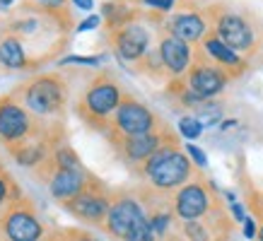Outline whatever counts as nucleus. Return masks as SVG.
<instances>
[{"instance_id":"1","label":"nucleus","mask_w":263,"mask_h":241,"mask_svg":"<svg viewBox=\"0 0 263 241\" xmlns=\"http://www.w3.org/2000/svg\"><path fill=\"white\" fill-rule=\"evenodd\" d=\"M143 174L150 178V184L160 191H169L176 186H183L193 174V164L174 143H164L143 164Z\"/></svg>"},{"instance_id":"2","label":"nucleus","mask_w":263,"mask_h":241,"mask_svg":"<svg viewBox=\"0 0 263 241\" xmlns=\"http://www.w3.org/2000/svg\"><path fill=\"white\" fill-rule=\"evenodd\" d=\"M65 94H68L65 82L53 75H39L24 87V102L39 116H48V113H56L58 109H63Z\"/></svg>"},{"instance_id":"3","label":"nucleus","mask_w":263,"mask_h":241,"mask_svg":"<svg viewBox=\"0 0 263 241\" xmlns=\"http://www.w3.org/2000/svg\"><path fill=\"white\" fill-rule=\"evenodd\" d=\"M121 102H123V94H121L119 85L109 77H97L82 96V111L85 116L106 120L111 113H116Z\"/></svg>"},{"instance_id":"4","label":"nucleus","mask_w":263,"mask_h":241,"mask_svg":"<svg viewBox=\"0 0 263 241\" xmlns=\"http://www.w3.org/2000/svg\"><path fill=\"white\" fill-rule=\"evenodd\" d=\"M155 116L147 106L140 102L123 96L121 106L114 113V126L119 130V135H143V133H152L155 130Z\"/></svg>"},{"instance_id":"5","label":"nucleus","mask_w":263,"mask_h":241,"mask_svg":"<svg viewBox=\"0 0 263 241\" xmlns=\"http://www.w3.org/2000/svg\"><path fill=\"white\" fill-rule=\"evenodd\" d=\"M65 208L70 210V215H75L78 219L87 222V225H102V222H106L111 203H109V198L102 191L87 186L80 195H75L72 200L65 203Z\"/></svg>"},{"instance_id":"6","label":"nucleus","mask_w":263,"mask_h":241,"mask_svg":"<svg viewBox=\"0 0 263 241\" xmlns=\"http://www.w3.org/2000/svg\"><path fill=\"white\" fill-rule=\"evenodd\" d=\"M227 85V72L217 63H208V61H198L191 65L189 70V89H193L200 99H213L224 89Z\"/></svg>"},{"instance_id":"7","label":"nucleus","mask_w":263,"mask_h":241,"mask_svg":"<svg viewBox=\"0 0 263 241\" xmlns=\"http://www.w3.org/2000/svg\"><path fill=\"white\" fill-rule=\"evenodd\" d=\"M3 234L8 241H41L44 225L27 208H12L3 217Z\"/></svg>"},{"instance_id":"8","label":"nucleus","mask_w":263,"mask_h":241,"mask_svg":"<svg viewBox=\"0 0 263 241\" xmlns=\"http://www.w3.org/2000/svg\"><path fill=\"white\" fill-rule=\"evenodd\" d=\"M210 210V195H208L205 186L193 181V184L181 186V191L174 198V215L183 222H193V219H203Z\"/></svg>"},{"instance_id":"9","label":"nucleus","mask_w":263,"mask_h":241,"mask_svg":"<svg viewBox=\"0 0 263 241\" xmlns=\"http://www.w3.org/2000/svg\"><path fill=\"white\" fill-rule=\"evenodd\" d=\"M32 130V120L29 113L17 104L15 99H3L0 102V137L8 145L22 143Z\"/></svg>"},{"instance_id":"10","label":"nucleus","mask_w":263,"mask_h":241,"mask_svg":"<svg viewBox=\"0 0 263 241\" xmlns=\"http://www.w3.org/2000/svg\"><path fill=\"white\" fill-rule=\"evenodd\" d=\"M145 215L143 205L133 198H119L111 203V210L106 215V232L116 236V239H126V234L133 229V225H138Z\"/></svg>"},{"instance_id":"11","label":"nucleus","mask_w":263,"mask_h":241,"mask_svg":"<svg viewBox=\"0 0 263 241\" xmlns=\"http://www.w3.org/2000/svg\"><path fill=\"white\" fill-rule=\"evenodd\" d=\"M215 34L220 36V41H224L232 51H251L256 44L254 29L249 27V22L244 17L234 15V12H224L217 19Z\"/></svg>"},{"instance_id":"12","label":"nucleus","mask_w":263,"mask_h":241,"mask_svg":"<svg viewBox=\"0 0 263 241\" xmlns=\"http://www.w3.org/2000/svg\"><path fill=\"white\" fill-rule=\"evenodd\" d=\"M147 46H150V34L136 22L121 24L119 32L114 34V48L123 61H140L147 53Z\"/></svg>"},{"instance_id":"13","label":"nucleus","mask_w":263,"mask_h":241,"mask_svg":"<svg viewBox=\"0 0 263 241\" xmlns=\"http://www.w3.org/2000/svg\"><path fill=\"white\" fill-rule=\"evenodd\" d=\"M162 145H164V137L152 130V133H143V135H121L119 150L128 164H145Z\"/></svg>"},{"instance_id":"14","label":"nucleus","mask_w":263,"mask_h":241,"mask_svg":"<svg viewBox=\"0 0 263 241\" xmlns=\"http://www.w3.org/2000/svg\"><path fill=\"white\" fill-rule=\"evenodd\" d=\"M87 188V174L85 169H58L53 171V176L48 181V191L51 195L61 203L72 200L75 195H80Z\"/></svg>"},{"instance_id":"15","label":"nucleus","mask_w":263,"mask_h":241,"mask_svg":"<svg viewBox=\"0 0 263 241\" xmlns=\"http://www.w3.org/2000/svg\"><path fill=\"white\" fill-rule=\"evenodd\" d=\"M160 56H162V63L167 68L172 75H181L183 70H189V65H191V46L186 44V41L176 39V36H164L160 44Z\"/></svg>"},{"instance_id":"16","label":"nucleus","mask_w":263,"mask_h":241,"mask_svg":"<svg viewBox=\"0 0 263 241\" xmlns=\"http://www.w3.org/2000/svg\"><path fill=\"white\" fill-rule=\"evenodd\" d=\"M169 32L176 39L193 44V41L205 39V19L196 12H181V15H174L169 19Z\"/></svg>"},{"instance_id":"17","label":"nucleus","mask_w":263,"mask_h":241,"mask_svg":"<svg viewBox=\"0 0 263 241\" xmlns=\"http://www.w3.org/2000/svg\"><path fill=\"white\" fill-rule=\"evenodd\" d=\"M203 48H205V53L210 58H213V63H217L220 68H227V70H241L244 68V61H241V56H237V51H232L224 41H220V36L217 34H210V36H205L203 39Z\"/></svg>"},{"instance_id":"18","label":"nucleus","mask_w":263,"mask_h":241,"mask_svg":"<svg viewBox=\"0 0 263 241\" xmlns=\"http://www.w3.org/2000/svg\"><path fill=\"white\" fill-rule=\"evenodd\" d=\"M0 63L5 68H24L27 65V51H24L22 41H17L15 36H8V39L0 41Z\"/></svg>"},{"instance_id":"19","label":"nucleus","mask_w":263,"mask_h":241,"mask_svg":"<svg viewBox=\"0 0 263 241\" xmlns=\"http://www.w3.org/2000/svg\"><path fill=\"white\" fill-rule=\"evenodd\" d=\"M12 157H15L17 164H22V167H34V164H39L44 159V145L41 143H29V145H22L20 147H12Z\"/></svg>"},{"instance_id":"20","label":"nucleus","mask_w":263,"mask_h":241,"mask_svg":"<svg viewBox=\"0 0 263 241\" xmlns=\"http://www.w3.org/2000/svg\"><path fill=\"white\" fill-rule=\"evenodd\" d=\"M196 118L203 123V126H215L217 120L222 118V106H217V104H213L210 99L208 102H203L200 106H196Z\"/></svg>"},{"instance_id":"21","label":"nucleus","mask_w":263,"mask_h":241,"mask_svg":"<svg viewBox=\"0 0 263 241\" xmlns=\"http://www.w3.org/2000/svg\"><path fill=\"white\" fill-rule=\"evenodd\" d=\"M155 229H152V225H150V219L147 217H143L138 225H133V229L126 234V239L123 241H155Z\"/></svg>"},{"instance_id":"22","label":"nucleus","mask_w":263,"mask_h":241,"mask_svg":"<svg viewBox=\"0 0 263 241\" xmlns=\"http://www.w3.org/2000/svg\"><path fill=\"white\" fill-rule=\"evenodd\" d=\"M203 128H205V126H203L196 116H181V118H179V133H181L183 137H189V140L200 137Z\"/></svg>"},{"instance_id":"23","label":"nucleus","mask_w":263,"mask_h":241,"mask_svg":"<svg viewBox=\"0 0 263 241\" xmlns=\"http://www.w3.org/2000/svg\"><path fill=\"white\" fill-rule=\"evenodd\" d=\"M53 159H56L58 169H82L80 159L75 157L70 147H58L56 152H53Z\"/></svg>"},{"instance_id":"24","label":"nucleus","mask_w":263,"mask_h":241,"mask_svg":"<svg viewBox=\"0 0 263 241\" xmlns=\"http://www.w3.org/2000/svg\"><path fill=\"white\" fill-rule=\"evenodd\" d=\"M150 219V225H152V229H155V234L157 236H167V232H169V227H172V215H169L167 210H157L152 217H147Z\"/></svg>"},{"instance_id":"25","label":"nucleus","mask_w":263,"mask_h":241,"mask_svg":"<svg viewBox=\"0 0 263 241\" xmlns=\"http://www.w3.org/2000/svg\"><path fill=\"white\" fill-rule=\"evenodd\" d=\"M70 63H82V65H99L102 61L92 56H65L61 58V65H70Z\"/></svg>"},{"instance_id":"26","label":"nucleus","mask_w":263,"mask_h":241,"mask_svg":"<svg viewBox=\"0 0 263 241\" xmlns=\"http://www.w3.org/2000/svg\"><path fill=\"white\" fill-rule=\"evenodd\" d=\"M186 152L191 154V159L198 164L200 169H205L208 167V157H205V152L200 150V147H196V145H186Z\"/></svg>"},{"instance_id":"27","label":"nucleus","mask_w":263,"mask_h":241,"mask_svg":"<svg viewBox=\"0 0 263 241\" xmlns=\"http://www.w3.org/2000/svg\"><path fill=\"white\" fill-rule=\"evenodd\" d=\"M39 8L48 10V12H58V10L65 8V0H34Z\"/></svg>"},{"instance_id":"28","label":"nucleus","mask_w":263,"mask_h":241,"mask_svg":"<svg viewBox=\"0 0 263 241\" xmlns=\"http://www.w3.org/2000/svg\"><path fill=\"white\" fill-rule=\"evenodd\" d=\"M140 3L150 5V8H155V10H160V12H167V10L174 8L176 0H140Z\"/></svg>"},{"instance_id":"29","label":"nucleus","mask_w":263,"mask_h":241,"mask_svg":"<svg viewBox=\"0 0 263 241\" xmlns=\"http://www.w3.org/2000/svg\"><path fill=\"white\" fill-rule=\"evenodd\" d=\"M99 24H102V17H99V15H89L85 22L78 24V32H89V29H97Z\"/></svg>"},{"instance_id":"30","label":"nucleus","mask_w":263,"mask_h":241,"mask_svg":"<svg viewBox=\"0 0 263 241\" xmlns=\"http://www.w3.org/2000/svg\"><path fill=\"white\" fill-rule=\"evenodd\" d=\"M256 234H258V229H256V222L251 219V217H247V219H244V236H247V239H254Z\"/></svg>"},{"instance_id":"31","label":"nucleus","mask_w":263,"mask_h":241,"mask_svg":"<svg viewBox=\"0 0 263 241\" xmlns=\"http://www.w3.org/2000/svg\"><path fill=\"white\" fill-rule=\"evenodd\" d=\"M8 191H10V184H8V176L0 174V205L8 200Z\"/></svg>"},{"instance_id":"32","label":"nucleus","mask_w":263,"mask_h":241,"mask_svg":"<svg viewBox=\"0 0 263 241\" xmlns=\"http://www.w3.org/2000/svg\"><path fill=\"white\" fill-rule=\"evenodd\" d=\"M232 217H234L237 222H241V225H244V219H247V215H244V208H241L239 203H232Z\"/></svg>"},{"instance_id":"33","label":"nucleus","mask_w":263,"mask_h":241,"mask_svg":"<svg viewBox=\"0 0 263 241\" xmlns=\"http://www.w3.org/2000/svg\"><path fill=\"white\" fill-rule=\"evenodd\" d=\"M70 241H99L87 232H70Z\"/></svg>"},{"instance_id":"34","label":"nucleus","mask_w":263,"mask_h":241,"mask_svg":"<svg viewBox=\"0 0 263 241\" xmlns=\"http://www.w3.org/2000/svg\"><path fill=\"white\" fill-rule=\"evenodd\" d=\"M72 3H75V8L80 10H92V5H95L92 0H72Z\"/></svg>"},{"instance_id":"35","label":"nucleus","mask_w":263,"mask_h":241,"mask_svg":"<svg viewBox=\"0 0 263 241\" xmlns=\"http://www.w3.org/2000/svg\"><path fill=\"white\" fill-rule=\"evenodd\" d=\"M256 236H258V241H263V227L258 229V234H256Z\"/></svg>"},{"instance_id":"36","label":"nucleus","mask_w":263,"mask_h":241,"mask_svg":"<svg viewBox=\"0 0 263 241\" xmlns=\"http://www.w3.org/2000/svg\"><path fill=\"white\" fill-rule=\"evenodd\" d=\"M10 3H15V0H0V5H10Z\"/></svg>"},{"instance_id":"37","label":"nucleus","mask_w":263,"mask_h":241,"mask_svg":"<svg viewBox=\"0 0 263 241\" xmlns=\"http://www.w3.org/2000/svg\"><path fill=\"white\" fill-rule=\"evenodd\" d=\"M51 241H65V239H58V236H56V239H51Z\"/></svg>"}]
</instances>
